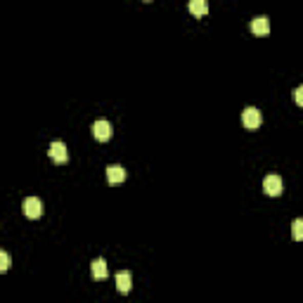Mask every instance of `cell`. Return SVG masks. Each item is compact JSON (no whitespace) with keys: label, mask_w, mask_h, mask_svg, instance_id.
I'll list each match as a JSON object with an SVG mask.
<instances>
[{"label":"cell","mask_w":303,"mask_h":303,"mask_svg":"<svg viewBox=\"0 0 303 303\" xmlns=\"http://www.w3.org/2000/svg\"><path fill=\"white\" fill-rule=\"evenodd\" d=\"M241 124H244V128H258L260 124H263V116H260V112L256 109V107H247L244 112H241Z\"/></svg>","instance_id":"cell-1"},{"label":"cell","mask_w":303,"mask_h":303,"mask_svg":"<svg viewBox=\"0 0 303 303\" xmlns=\"http://www.w3.org/2000/svg\"><path fill=\"white\" fill-rule=\"evenodd\" d=\"M263 190H266L268 197H279L282 190H285V183H282L279 175H266V180H263Z\"/></svg>","instance_id":"cell-2"},{"label":"cell","mask_w":303,"mask_h":303,"mask_svg":"<svg viewBox=\"0 0 303 303\" xmlns=\"http://www.w3.org/2000/svg\"><path fill=\"white\" fill-rule=\"evenodd\" d=\"M24 216L31 218V220H36V218L43 216V201L38 197H29L24 199Z\"/></svg>","instance_id":"cell-3"},{"label":"cell","mask_w":303,"mask_h":303,"mask_svg":"<svg viewBox=\"0 0 303 303\" xmlns=\"http://www.w3.org/2000/svg\"><path fill=\"white\" fill-rule=\"evenodd\" d=\"M90 133H93L95 140L107 143V140L112 137V126H109V121H95V124L90 126Z\"/></svg>","instance_id":"cell-4"},{"label":"cell","mask_w":303,"mask_h":303,"mask_svg":"<svg viewBox=\"0 0 303 303\" xmlns=\"http://www.w3.org/2000/svg\"><path fill=\"white\" fill-rule=\"evenodd\" d=\"M50 159L55 164H67L69 154H67V145L64 143H52L50 145Z\"/></svg>","instance_id":"cell-5"},{"label":"cell","mask_w":303,"mask_h":303,"mask_svg":"<svg viewBox=\"0 0 303 303\" xmlns=\"http://www.w3.org/2000/svg\"><path fill=\"white\" fill-rule=\"evenodd\" d=\"M251 33H256V36H268V33H270V19L268 17L251 19Z\"/></svg>","instance_id":"cell-6"},{"label":"cell","mask_w":303,"mask_h":303,"mask_svg":"<svg viewBox=\"0 0 303 303\" xmlns=\"http://www.w3.org/2000/svg\"><path fill=\"white\" fill-rule=\"evenodd\" d=\"M126 180V171L121 166H109L107 168V183H109V185H121V183H124Z\"/></svg>","instance_id":"cell-7"},{"label":"cell","mask_w":303,"mask_h":303,"mask_svg":"<svg viewBox=\"0 0 303 303\" xmlns=\"http://www.w3.org/2000/svg\"><path fill=\"white\" fill-rule=\"evenodd\" d=\"M130 287H133V277H130L128 270H121L116 275V289L121 291V294H128Z\"/></svg>","instance_id":"cell-8"},{"label":"cell","mask_w":303,"mask_h":303,"mask_svg":"<svg viewBox=\"0 0 303 303\" xmlns=\"http://www.w3.org/2000/svg\"><path fill=\"white\" fill-rule=\"evenodd\" d=\"M90 270H93V277L95 279H107V263H105V258H95L93 263H90Z\"/></svg>","instance_id":"cell-9"},{"label":"cell","mask_w":303,"mask_h":303,"mask_svg":"<svg viewBox=\"0 0 303 303\" xmlns=\"http://www.w3.org/2000/svg\"><path fill=\"white\" fill-rule=\"evenodd\" d=\"M190 12L194 14V17H204L206 12H209V3L206 0H190Z\"/></svg>","instance_id":"cell-10"},{"label":"cell","mask_w":303,"mask_h":303,"mask_svg":"<svg viewBox=\"0 0 303 303\" xmlns=\"http://www.w3.org/2000/svg\"><path fill=\"white\" fill-rule=\"evenodd\" d=\"M291 237L296 241H303V218H296L294 225H291Z\"/></svg>","instance_id":"cell-11"},{"label":"cell","mask_w":303,"mask_h":303,"mask_svg":"<svg viewBox=\"0 0 303 303\" xmlns=\"http://www.w3.org/2000/svg\"><path fill=\"white\" fill-rule=\"evenodd\" d=\"M0 270L3 272L10 270V254L7 251H0Z\"/></svg>","instance_id":"cell-12"},{"label":"cell","mask_w":303,"mask_h":303,"mask_svg":"<svg viewBox=\"0 0 303 303\" xmlns=\"http://www.w3.org/2000/svg\"><path fill=\"white\" fill-rule=\"evenodd\" d=\"M294 99H296L298 107H303V86H298L296 90H294Z\"/></svg>","instance_id":"cell-13"},{"label":"cell","mask_w":303,"mask_h":303,"mask_svg":"<svg viewBox=\"0 0 303 303\" xmlns=\"http://www.w3.org/2000/svg\"><path fill=\"white\" fill-rule=\"evenodd\" d=\"M145 3H152V0H145Z\"/></svg>","instance_id":"cell-14"}]
</instances>
